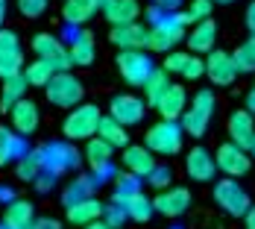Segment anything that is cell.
I'll list each match as a JSON object with an SVG mask.
<instances>
[{
	"mask_svg": "<svg viewBox=\"0 0 255 229\" xmlns=\"http://www.w3.org/2000/svg\"><path fill=\"white\" fill-rule=\"evenodd\" d=\"M100 121L103 115L94 103H79L77 109H71L68 118L62 121V132H65L68 141H88V138L97 135Z\"/></svg>",
	"mask_w": 255,
	"mask_h": 229,
	"instance_id": "6da1fadb",
	"label": "cell"
},
{
	"mask_svg": "<svg viewBox=\"0 0 255 229\" xmlns=\"http://www.w3.org/2000/svg\"><path fill=\"white\" fill-rule=\"evenodd\" d=\"M211 115H214V94H211L208 88H203V91H197V94L191 97L188 109H185V115L179 118L182 132H185V135H194V138L205 135Z\"/></svg>",
	"mask_w": 255,
	"mask_h": 229,
	"instance_id": "7a4b0ae2",
	"label": "cell"
},
{
	"mask_svg": "<svg viewBox=\"0 0 255 229\" xmlns=\"http://www.w3.org/2000/svg\"><path fill=\"white\" fill-rule=\"evenodd\" d=\"M182 138H185L182 124H176V121H158V124H153L147 129L144 147L153 156H176L182 150Z\"/></svg>",
	"mask_w": 255,
	"mask_h": 229,
	"instance_id": "3957f363",
	"label": "cell"
},
{
	"mask_svg": "<svg viewBox=\"0 0 255 229\" xmlns=\"http://www.w3.org/2000/svg\"><path fill=\"white\" fill-rule=\"evenodd\" d=\"M44 94H47V100H50L53 106H59V109H77L79 103H82L85 85H82V79L74 76L71 71H62V74H56L50 79V85L44 88Z\"/></svg>",
	"mask_w": 255,
	"mask_h": 229,
	"instance_id": "277c9868",
	"label": "cell"
},
{
	"mask_svg": "<svg viewBox=\"0 0 255 229\" xmlns=\"http://www.w3.org/2000/svg\"><path fill=\"white\" fill-rule=\"evenodd\" d=\"M214 203L220 206L226 215L232 218H244L247 212H250V194L244 191V185L238 182V179H220V182H214Z\"/></svg>",
	"mask_w": 255,
	"mask_h": 229,
	"instance_id": "5b68a950",
	"label": "cell"
},
{
	"mask_svg": "<svg viewBox=\"0 0 255 229\" xmlns=\"http://www.w3.org/2000/svg\"><path fill=\"white\" fill-rule=\"evenodd\" d=\"M118 71H121V76L129 85H141L144 88L150 74L155 71V65L150 59V53L144 50H121L118 53Z\"/></svg>",
	"mask_w": 255,
	"mask_h": 229,
	"instance_id": "8992f818",
	"label": "cell"
},
{
	"mask_svg": "<svg viewBox=\"0 0 255 229\" xmlns=\"http://www.w3.org/2000/svg\"><path fill=\"white\" fill-rule=\"evenodd\" d=\"M182 38H185V26L176 21V15H164L161 21H155L150 26L147 47L153 53H173V47H176Z\"/></svg>",
	"mask_w": 255,
	"mask_h": 229,
	"instance_id": "52a82bcc",
	"label": "cell"
},
{
	"mask_svg": "<svg viewBox=\"0 0 255 229\" xmlns=\"http://www.w3.org/2000/svg\"><path fill=\"white\" fill-rule=\"evenodd\" d=\"M32 50L38 59H44V62H50L53 68L62 74V71H71V56H68V47L62 44V38H56L50 32H35L32 35Z\"/></svg>",
	"mask_w": 255,
	"mask_h": 229,
	"instance_id": "ba28073f",
	"label": "cell"
},
{
	"mask_svg": "<svg viewBox=\"0 0 255 229\" xmlns=\"http://www.w3.org/2000/svg\"><path fill=\"white\" fill-rule=\"evenodd\" d=\"M24 74V50L12 29H0V79Z\"/></svg>",
	"mask_w": 255,
	"mask_h": 229,
	"instance_id": "9c48e42d",
	"label": "cell"
},
{
	"mask_svg": "<svg viewBox=\"0 0 255 229\" xmlns=\"http://www.w3.org/2000/svg\"><path fill=\"white\" fill-rule=\"evenodd\" d=\"M214 165H217L226 177L238 179V177H244V174H250V168H253V156H250V150H244V147H238V144L226 141V144H220L217 153H214Z\"/></svg>",
	"mask_w": 255,
	"mask_h": 229,
	"instance_id": "30bf717a",
	"label": "cell"
},
{
	"mask_svg": "<svg viewBox=\"0 0 255 229\" xmlns=\"http://www.w3.org/2000/svg\"><path fill=\"white\" fill-rule=\"evenodd\" d=\"M112 203L121 206L124 212H127L129 221H138V224H147L150 218H153V200L150 197H144L141 194V188H135V191H127V188H115V197H112Z\"/></svg>",
	"mask_w": 255,
	"mask_h": 229,
	"instance_id": "8fae6325",
	"label": "cell"
},
{
	"mask_svg": "<svg viewBox=\"0 0 255 229\" xmlns=\"http://www.w3.org/2000/svg\"><path fill=\"white\" fill-rule=\"evenodd\" d=\"M109 115L121 127H135L147 115V100H141L135 94H118V97H112V103H109Z\"/></svg>",
	"mask_w": 255,
	"mask_h": 229,
	"instance_id": "7c38bea8",
	"label": "cell"
},
{
	"mask_svg": "<svg viewBox=\"0 0 255 229\" xmlns=\"http://www.w3.org/2000/svg\"><path fill=\"white\" fill-rule=\"evenodd\" d=\"M44 150V171H50V174H65V171H74L79 165V150L74 144H68V141H53L47 147H41Z\"/></svg>",
	"mask_w": 255,
	"mask_h": 229,
	"instance_id": "4fadbf2b",
	"label": "cell"
},
{
	"mask_svg": "<svg viewBox=\"0 0 255 229\" xmlns=\"http://www.w3.org/2000/svg\"><path fill=\"white\" fill-rule=\"evenodd\" d=\"M205 74L208 79L214 82V85H232L235 82V76H238V68H235V59H232V53L226 50H211L208 53V59H205Z\"/></svg>",
	"mask_w": 255,
	"mask_h": 229,
	"instance_id": "5bb4252c",
	"label": "cell"
},
{
	"mask_svg": "<svg viewBox=\"0 0 255 229\" xmlns=\"http://www.w3.org/2000/svg\"><path fill=\"white\" fill-rule=\"evenodd\" d=\"M164 71L167 74H179L185 79H200L205 74V62L197 53L173 50V53H167V59H164Z\"/></svg>",
	"mask_w": 255,
	"mask_h": 229,
	"instance_id": "9a60e30c",
	"label": "cell"
},
{
	"mask_svg": "<svg viewBox=\"0 0 255 229\" xmlns=\"http://www.w3.org/2000/svg\"><path fill=\"white\" fill-rule=\"evenodd\" d=\"M9 118H12V129L21 135V138H26V135H32L35 129H38V124H41V112H38V106L32 100H18L12 109H9Z\"/></svg>",
	"mask_w": 255,
	"mask_h": 229,
	"instance_id": "2e32d148",
	"label": "cell"
},
{
	"mask_svg": "<svg viewBox=\"0 0 255 229\" xmlns=\"http://www.w3.org/2000/svg\"><path fill=\"white\" fill-rule=\"evenodd\" d=\"M147 35H150V26H144L141 21H135V24L112 26L109 41L118 44L121 50H141V47H147Z\"/></svg>",
	"mask_w": 255,
	"mask_h": 229,
	"instance_id": "e0dca14e",
	"label": "cell"
},
{
	"mask_svg": "<svg viewBox=\"0 0 255 229\" xmlns=\"http://www.w3.org/2000/svg\"><path fill=\"white\" fill-rule=\"evenodd\" d=\"M191 206V191L188 188H167V191H158L153 200V209L164 218H179L185 215Z\"/></svg>",
	"mask_w": 255,
	"mask_h": 229,
	"instance_id": "ac0fdd59",
	"label": "cell"
},
{
	"mask_svg": "<svg viewBox=\"0 0 255 229\" xmlns=\"http://www.w3.org/2000/svg\"><path fill=\"white\" fill-rule=\"evenodd\" d=\"M185 171H188V177L194 179V182H208V179H214L217 174V165H214V156L205 150V147H191L188 156H185Z\"/></svg>",
	"mask_w": 255,
	"mask_h": 229,
	"instance_id": "d6986e66",
	"label": "cell"
},
{
	"mask_svg": "<svg viewBox=\"0 0 255 229\" xmlns=\"http://www.w3.org/2000/svg\"><path fill=\"white\" fill-rule=\"evenodd\" d=\"M229 141L232 144H238V147H244V150H250L255 141V118L247 112V109H241V112H235L229 118Z\"/></svg>",
	"mask_w": 255,
	"mask_h": 229,
	"instance_id": "ffe728a7",
	"label": "cell"
},
{
	"mask_svg": "<svg viewBox=\"0 0 255 229\" xmlns=\"http://www.w3.org/2000/svg\"><path fill=\"white\" fill-rule=\"evenodd\" d=\"M155 109H158V115H161V121H179L182 115H185V109H188V94H185V85H170L167 91H164V97L155 103Z\"/></svg>",
	"mask_w": 255,
	"mask_h": 229,
	"instance_id": "44dd1931",
	"label": "cell"
},
{
	"mask_svg": "<svg viewBox=\"0 0 255 229\" xmlns=\"http://www.w3.org/2000/svg\"><path fill=\"white\" fill-rule=\"evenodd\" d=\"M103 212H106V206L97 200V197H88V200H82L77 206H68L65 209V215H68V224H74V227H91V224H97L103 221Z\"/></svg>",
	"mask_w": 255,
	"mask_h": 229,
	"instance_id": "7402d4cb",
	"label": "cell"
},
{
	"mask_svg": "<svg viewBox=\"0 0 255 229\" xmlns=\"http://www.w3.org/2000/svg\"><path fill=\"white\" fill-rule=\"evenodd\" d=\"M124 165H127L129 174H135V177H150L155 171V156L144 144H129L124 150Z\"/></svg>",
	"mask_w": 255,
	"mask_h": 229,
	"instance_id": "603a6c76",
	"label": "cell"
},
{
	"mask_svg": "<svg viewBox=\"0 0 255 229\" xmlns=\"http://www.w3.org/2000/svg\"><path fill=\"white\" fill-rule=\"evenodd\" d=\"M106 21L112 26H124V24H135L144 12H141V3L138 0H112L106 9H103Z\"/></svg>",
	"mask_w": 255,
	"mask_h": 229,
	"instance_id": "cb8c5ba5",
	"label": "cell"
},
{
	"mask_svg": "<svg viewBox=\"0 0 255 229\" xmlns=\"http://www.w3.org/2000/svg\"><path fill=\"white\" fill-rule=\"evenodd\" d=\"M188 47H191V53H211L214 50V41H217V24L208 18V21H200V24L191 26V32H188Z\"/></svg>",
	"mask_w": 255,
	"mask_h": 229,
	"instance_id": "d4e9b609",
	"label": "cell"
},
{
	"mask_svg": "<svg viewBox=\"0 0 255 229\" xmlns=\"http://www.w3.org/2000/svg\"><path fill=\"white\" fill-rule=\"evenodd\" d=\"M85 159H88V165H91V171H94V174H106V171L112 168L115 147H112V144H106L100 135H94V138H88V141H85Z\"/></svg>",
	"mask_w": 255,
	"mask_h": 229,
	"instance_id": "484cf974",
	"label": "cell"
},
{
	"mask_svg": "<svg viewBox=\"0 0 255 229\" xmlns=\"http://www.w3.org/2000/svg\"><path fill=\"white\" fill-rule=\"evenodd\" d=\"M35 224V209L29 200H9L3 212V227L9 229H32Z\"/></svg>",
	"mask_w": 255,
	"mask_h": 229,
	"instance_id": "4316f807",
	"label": "cell"
},
{
	"mask_svg": "<svg viewBox=\"0 0 255 229\" xmlns=\"http://www.w3.org/2000/svg\"><path fill=\"white\" fill-rule=\"evenodd\" d=\"M97 12H100V6L94 0H65V6H62V18H65L68 26L88 24Z\"/></svg>",
	"mask_w": 255,
	"mask_h": 229,
	"instance_id": "83f0119b",
	"label": "cell"
},
{
	"mask_svg": "<svg viewBox=\"0 0 255 229\" xmlns=\"http://www.w3.org/2000/svg\"><path fill=\"white\" fill-rule=\"evenodd\" d=\"M15 174H18V179L35 182V179L44 174V150H41V147L26 150L24 156L18 159V165H15Z\"/></svg>",
	"mask_w": 255,
	"mask_h": 229,
	"instance_id": "f1b7e54d",
	"label": "cell"
},
{
	"mask_svg": "<svg viewBox=\"0 0 255 229\" xmlns=\"http://www.w3.org/2000/svg\"><path fill=\"white\" fill-rule=\"evenodd\" d=\"M68 56H71V62L79 65V68H88L91 62H94V38H91V32H79L77 38L71 41V47H68Z\"/></svg>",
	"mask_w": 255,
	"mask_h": 229,
	"instance_id": "f546056e",
	"label": "cell"
},
{
	"mask_svg": "<svg viewBox=\"0 0 255 229\" xmlns=\"http://www.w3.org/2000/svg\"><path fill=\"white\" fill-rule=\"evenodd\" d=\"M56 74H59V71L53 68L50 62H44V59H35V62H29L24 68V79H26L29 88H47Z\"/></svg>",
	"mask_w": 255,
	"mask_h": 229,
	"instance_id": "4dcf8cb0",
	"label": "cell"
},
{
	"mask_svg": "<svg viewBox=\"0 0 255 229\" xmlns=\"http://www.w3.org/2000/svg\"><path fill=\"white\" fill-rule=\"evenodd\" d=\"M24 144H21V135L9 127H0V168L9 165L12 159H21L24 156Z\"/></svg>",
	"mask_w": 255,
	"mask_h": 229,
	"instance_id": "1f68e13d",
	"label": "cell"
},
{
	"mask_svg": "<svg viewBox=\"0 0 255 229\" xmlns=\"http://www.w3.org/2000/svg\"><path fill=\"white\" fill-rule=\"evenodd\" d=\"M94 185H97V179L91 177H77L65 191H62V203H65V209L68 206H77L82 203V200H88V197H94L91 191H94Z\"/></svg>",
	"mask_w": 255,
	"mask_h": 229,
	"instance_id": "d6a6232c",
	"label": "cell"
},
{
	"mask_svg": "<svg viewBox=\"0 0 255 229\" xmlns=\"http://www.w3.org/2000/svg\"><path fill=\"white\" fill-rule=\"evenodd\" d=\"M97 135H100L106 144H112V147H124V150L129 147V132H127V127H121L112 115H106V118L100 121Z\"/></svg>",
	"mask_w": 255,
	"mask_h": 229,
	"instance_id": "836d02e7",
	"label": "cell"
},
{
	"mask_svg": "<svg viewBox=\"0 0 255 229\" xmlns=\"http://www.w3.org/2000/svg\"><path fill=\"white\" fill-rule=\"evenodd\" d=\"M26 79H24V74L21 76H12V79H3V85H0V106L9 112L12 106L18 100H24V94H26Z\"/></svg>",
	"mask_w": 255,
	"mask_h": 229,
	"instance_id": "e575fe53",
	"label": "cell"
},
{
	"mask_svg": "<svg viewBox=\"0 0 255 229\" xmlns=\"http://www.w3.org/2000/svg\"><path fill=\"white\" fill-rule=\"evenodd\" d=\"M211 9H214L211 0H191L185 12H176V21L182 26H194V24H200V21H208Z\"/></svg>",
	"mask_w": 255,
	"mask_h": 229,
	"instance_id": "d590c367",
	"label": "cell"
},
{
	"mask_svg": "<svg viewBox=\"0 0 255 229\" xmlns=\"http://www.w3.org/2000/svg\"><path fill=\"white\" fill-rule=\"evenodd\" d=\"M170 85H173V82H170V74H167L164 68H155L153 74H150V79H147V85H144V97H147V103L155 106V103L164 97V91H167Z\"/></svg>",
	"mask_w": 255,
	"mask_h": 229,
	"instance_id": "8d00e7d4",
	"label": "cell"
},
{
	"mask_svg": "<svg viewBox=\"0 0 255 229\" xmlns=\"http://www.w3.org/2000/svg\"><path fill=\"white\" fill-rule=\"evenodd\" d=\"M238 74H255V35H250L238 50L232 53Z\"/></svg>",
	"mask_w": 255,
	"mask_h": 229,
	"instance_id": "74e56055",
	"label": "cell"
},
{
	"mask_svg": "<svg viewBox=\"0 0 255 229\" xmlns=\"http://www.w3.org/2000/svg\"><path fill=\"white\" fill-rule=\"evenodd\" d=\"M47 6H50V0H18V12L24 18H41L47 12Z\"/></svg>",
	"mask_w": 255,
	"mask_h": 229,
	"instance_id": "f35d334b",
	"label": "cell"
},
{
	"mask_svg": "<svg viewBox=\"0 0 255 229\" xmlns=\"http://www.w3.org/2000/svg\"><path fill=\"white\" fill-rule=\"evenodd\" d=\"M170 177H173V174H170V168H155L153 174L147 177V182L153 185L155 191H167V188H170Z\"/></svg>",
	"mask_w": 255,
	"mask_h": 229,
	"instance_id": "ab89813d",
	"label": "cell"
},
{
	"mask_svg": "<svg viewBox=\"0 0 255 229\" xmlns=\"http://www.w3.org/2000/svg\"><path fill=\"white\" fill-rule=\"evenodd\" d=\"M103 221H106V224H109L112 229H118L121 224H124V221H127V212H124L121 206L112 203V206H106V212H103Z\"/></svg>",
	"mask_w": 255,
	"mask_h": 229,
	"instance_id": "60d3db41",
	"label": "cell"
},
{
	"mask_svg": "<svg viewBox=\"0 0 255 229\" xmlns=\"http://www.w3.org/2000/svg\"><path fill=\"white\" fill-rule=\"evenodd\" d=\"M32 185H35V191H38V194H47V191H53V188H56V174L44 171V174H41V177L35 179Z\"/></svg>",
	"mask_w": 255,
	"mask_h": 229,
	"instance_id": "b9f144b4",
	"label": "cell"
},
{
	"mask_svg": "<svg viewBox=\"0 0 255 229\" xmlns=\"http://www.w3.org/2000/svg\"><path fill=\"white\" fill-rule=\"evenodd\" d=\"M153 6L158 12H164V15H176L179 6H182V0H153Z\"/></svg>",
	"mask_w": 255,
	"mask_h": 229,
	"instance_id": "7bdbcfd3",
	"label": "cell"
},
{
	"mask_svg": "<svg viewBox=\"0 0 255 229\" xmlns=\"http://www.w3.org/2000/svg\"><path fill=\"white\" fill-rule=\"evenodd\" d=\"M32 229H62V221H56V218H35Z\"/></svg>",
	"mask_w": 255,
	"mask_h": 229,
	"instance_id": "ee69618b",
	"label": "cell"
},
{
	"mask_svg": "<svg viewBox=\"0 0 255 229\" xmlns=\"http://www.w3.org/2000/svg\"><path fill=\"white\" fill-rule=\"evenodd\" d=\"M244 21H247V29H250V35H255V0L247 6V15H244Z\"/></svg>",
	"mask_w": 255,
	"mask_h": 229,
	"instance_id": "f6af8a7d",
	"label": "cell"
},
{
	"mask_svg": "<svg viewBox=\"0 0 255 229\" xmlns=\"http://www.w3.org/2000/svg\"><path fill=\"white\" fill-rule=\"evenodd\" d=\"M244 224H247V229H255V203L250 206V212L244 215Z\"/></svg>",
	"mask_w": 255,
	"mask_h": 229,
	"instance_id": "bcb514c9",
	"label": "cell"
},
{
	"mask_svg": "<svg viewBox=\"0 0 255 229\" xmlns=\"http://www.w3.org/2000/svg\"><path fill=\"white\" fill-rule=\"evenodd\" d=\"M247 112L250 115L255 112V88H250V94H247Z\"/></svg>",
	"mask_w": 255,
	"mask_h": 229,
	"instance_id": "7dc6e473",
	"label": "cell"
},
{
	"mask_svg": "<svg viewBox=\"0 0 255 229\" xmlns=\"http://www.w3.org/2000/svg\"><path fill=\"white\" fill-rule=\"evenodd\" d=\"M85 229H112L106 221H97V224H91V227H85Z\"/></svg>",
	"mask_w": 255,
	"mask_h": 229,
	"instance_id": "c3c4849f",
	"label": "cell"
},
{
	"mask_svg": "<svg viewBox=\"0 0 255 229\" xmlns=\"http://www.w3.org/2000/svg\"><path fill=\"white\" fill-rule=\"evenodd\" d=\"M3 18H6V0H0V26H3Z\"/></svg>",
	"mask_w": 255,
	"mask_h": 229,
	"instance_id": "681fc988",
	"label": "cell"
},
{
	"mask_svg": "<svg viewBox=\"0 0 255 229\" xmlns=\"http://www.w3.org/2000/svg\"><path fill=\"white\" fill-rule=\"evenodd\" d=\"M94 3H97V6H100V9H106V6H109V3H112V0H94Z\"/></svg>",
	"mask_w": 255,
	"mask_h": 229,
	"instance_id": "f907efd6",
	"label": "cell"
},
{
	"mask_svg": "<svg viewBox=\"0 0 255 229\" xmlns=\"http://www.w3.org/2000/svg\"><path fill=\"white\" fill-rule=\"evenodd\" d=\"M211 3H235V0H211Z\"/></svg>",
	"mask_w": 255,
	"mask_h": 229,
	"instance_id": "816d5d0a",
	"label": "cell"
},
{
	"mask_svg": "<svg viewBox=\"0 0 255 229\" xmlns=\"http://www.w3.org/2000/svg\"><path fill=\"white\" fill-rule=\"evenodd\" d=\"M250 156H255V141H253V147H250Z\"/></svg>",
	"mask_w": 255,
	"mask_h": 229,
	"instance_id": "f5cc1de1",
	"label": "cell"
},
{
	"mask_svg": "<svg viewBox=\"0 0 255 229\" xmlns=\"http://www.w3.org/2000/svg\"><path fill=\"white\" fill-rule=\"evenodd\" d=\"M253 115H255V112H253Z\"/></svg>",
	"mask_w": 255,
	"mask_h": 229,
	"instance_id": "db71d44e",
	"label": "cell"
}]
</instances>
